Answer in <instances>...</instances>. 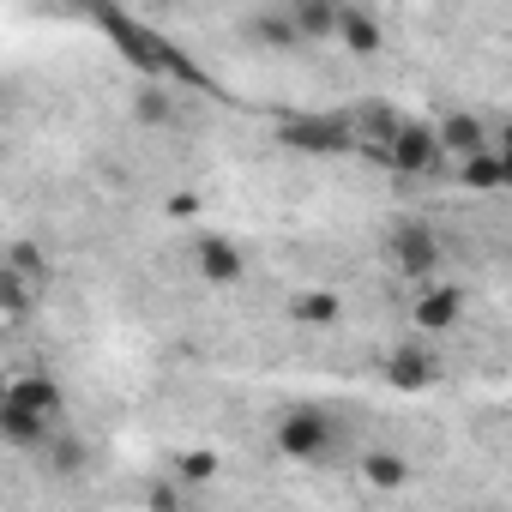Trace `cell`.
<instances>
[{"label":"cell","instance_id":"6da1fadb","mask_svg":"<svg viewBox=\"0 0 512 512\" xmlns=\"http://www.w3.org/2000/svg\"><path fill=\"white\" fill-rule=\"evenodd\" d=\"M332 416L326 410H314V404H296V410H284L278 416V452L284 458H296V464H308V458H326L332 452Z\"/></svg>","mask_w":512,"mask_h":512},{"label":"cell","instance_id":"7a4b0ae2","mask_svg":"<svg viewBox=\"0 0 512 512\" xmlns=\"http://www.w3.org/2000/svg\"><path fill=\"white\" fill-rule=\"evenodd\" d=\"M440 127L434 121H398V133H392V145L380 151L386 157V169L392 175H428L434 163H440Z\"/></svg>","mask_w":512,"mask_h":512},{"label":"cell","instance_id":"3957f363","mask_svg":"<svg viewBox=\"0 0 512 512\" xmlns=\"http://www.w3.org/2000/svg\"><path fill=\"white\" fill-rule=\"evenodd\" d=\"M386 260H392L404 278L428 284V278L440 272V241H434V229H428V223H398V229L386 235Z\"/></svg>","mask_w":512,"mask_h":512},{"label":"cell","instance_id":"277c9868","mask_svg":"<svg viewBox=\"0 0 512 512\" xmlns=\"http://www.w3.org/2000/svg\"><path fill=\"white\" fill-rule=\"evenodd\" d=\"M55 428H61V422H49L43 410H31V404H19V398H0V440H7L13 452H43Z\"/></svg>","mask_w":512,"mask_h":512},{"label":"cell","instance_id":"5b68a950","mask_svg":"<svg viewBox=\"0 0 512 512\" xmlns=\"http://www.w3.org/2000/svg\"><path fill=\"white\" fill-rule=\"evenodd\" d=\"M278 139L284 145H296V151H350L356 145V127L350 121H320V115H296V121H284L278 127Z\"/></svg>","mask_w":512,"mask_h":512},{"label":"cell","instance_id":"8992f818","mask_svg":"<svg viewBox=\"0 0 512 512\" xmlns=\"http://www.w3.org/2000/svg\"><path fill=\"white\" fill-rule=\"evenodd\" d=\"M193 272L205 278V284H241L247 278V253L229 241V235H199V247H193Z\"/></svg>","mask_w":512,"mask_h":512},{"label":"cell","instance_id":"52a82bcc","mask_svg":"<svg viewBox=\"0 0 512 512\" xmlns=\"http://www.w3.org/2000/svg\"><path fill=\"white\" fill-rule=\"evenodd\" d=\"M386 380H392L398 392H428V386L440 380V356H434L428 344H404V350L386 356Z\"/></svg>","mask_w":512,"mask_h":512},{"label":"cell","instance_id":"ba28073f","mask_svg":"<svg viewBox=\"0 0 512 512\" xmlns=\"http://www.w3.org/2000/svg\"><path fill=\"white\" fill-rule=\"evenodd\" d=\"M422 332H452L458 320H464V290L458 284H428L422 296H416V314H410Z\"/></svg>","mask_w":512,"mask_h":512},{"label":"cell","instance_id":"9c48e42d","mask_svg":"<svg viewBox=\"0 0 512 512\" xmlns=\"http://www.w3.org/2000/svg\"><path fill=\"white\" fill-rule=\"evenodd\" d=\"M338 43H344L350 55L374 61V55L386 49V31H380V19H374V13H362V7H344V13H338Z\"/></svg>","mask_w":512,"mask_h":512},{"label":"cell","instance_id":"30bf717a","mask_svg":"<svg viewBox=\"0 0 512 512\" xmlns=\"http://www.w3.org/2000/svg\"><path fill=\"white\" fill-rule=\"evenodd\" d=\"M290 320H296L302 332H332V326L344 320V296H338V290H308V296L290 302Z\"/></svg>","mask_w":512,"mask_h":512},{"label":"cell","instance_id":"8fae6325","mask_svg":"<svg viewBox=\"0 0 512 512\" xmlns=\"http://www.w3.org/2000/svg\"><path fill=\"white\" fill-rule=\"evenodd\" d=\"M7 398H19V404H31V410H43L49 422H61L67 416V392L49 380V374H19L13 386H7Z\"/></svg>","mask_w":512,"mask_h":512},{"label":"cell","instance_id":"7c38bea8","mask_svg":"<svg viewBox=\"0 0 512 512\" xmlns=\"http://www.w3.org/2000/svg\"><path fill=\"white\" fill-rule=\"evenodd\" d=\"M290 13H296V31L302 43H332L338 37V0H290Z\"/></svg>","mask_w":512,"mask_h":512},{"label":"cell","instance_id":"4fadbf2b","mask_svg":"<svg viewBox=\"0 0 512 512\" xmlns=\"http://www.w3.org/2000/svg\"><path fill=\"white\" fill-rule=\"evenodd\" d=\"M434 127H440V145H446L452 157H476V151H488V133H482V121H476V115H464V109L440 115Z\"/></svg>","mask_w":512,"mask_h":512},{"label":"cell","instance_id":"5bb4252c","mask_svg":"<svg viewBox=\"0 0 512 512\" xmlns=\"http://www.w3.org/2000/svg\"><path fill=\"white\" fill-rule=\"evenodd\" d=\"M133 121H139V127H157V133L175 127V103H169V91H163L157 79H145V85L133 91Z\"/></svg>","mask_w":512,"mask_h":512},{"label":"cell","instance_id":"9a60e30c","mask_svg":"<svg viewBox=\"0 0 512 512\" xmlns=\"http://www.w3.org/2000/svg\"><path fill=\"white\" fill-rule=\"evenodd\" d=\"M398 121H404V115H398V109H386V103H368V109H356V115H350V127H356V139H368L374 151H386V145H392V133H398Z\"/></svg>","mask_w":512,"mask_h":512},{"label":"cell","instance_id":"2e32d148","mask_svg":"<svg viewBox=\"0 0 512 512\" xmlns=\"http://www.w3.org/2000/svg\"><path fill=\"white\" fill-rule=\"evenodd\" d=\"M362 476H368V488H404V482H410V458L392 452V446H374V452L362 458Z\"/></svg>","mask_w":512,"mask_h":512},{"label":"cell","instance_id":"e0dca14e","mask_svg":"<svg viewBox=\"0 0 512 512\" xmlns=\"http://www.w3.org/2000/svg\"><path fill=\"white\" fill-rule=\"evenodd\" d=\"M247 37L260 43V49H296L302 43L296 13H260V19H247Z\"/></svg>","mask_w":512,"mask_h":512},{"label":"cell","instance_id":"ac0fdd59","mask_svg":"<svg viewBox=\"0 0 512 512\" xmlns=\"http://www.w3.org/2000/svg\"><path fill=\"white\" fill-rule=\"evenodd\" d=\"M458 181H464V187H476V193H494V187H506L500 151H476V157H458Z\"/></svg>","mask_w":512,"mask_h":512},{"label":"cell","instance_id":"d6986e66","mask_svg":"<svg viewBox=\"0 0 512 512\" xmlns=\"http://www.w3.org/2000/svg\"><path fill=\"white\" fill-rule=\"evenodd\" d=\"M7 272H19L25 284H49V253L37 241H13L7 247Z\"/></svg>","mask_w":512,"mask_h":512},{"label":"cell","instance_id":"ffe728a7","mask_svg":"<svg viewBox=\"0 0 512 512\" xmlns=\"http://www.w3.org/2000/svg\"><path fill=\"white\" fill-rule=\"evenodd\" d=\"M49 470L61 476V482H73L79 470H85V440H73V434H49Z\"/></svg>","mask_w":512,"mask_h":512},{"label":"cell","instance_id":"44dd1931","mask_svg":"<svg viewBox=\"0 0 512 512\" xmlns=\"http://www.w3.org/2000/svg\"><path fill=\"white\" fill-rule=\"evenodd\" d=\"M175 470H181L187 482H211V476H217V452H181Z\"/></svg>","mask_w":512,"mask_h":512},{"label":"cell","instance_id":"7402d4cb","mask_svg":"<svg viewBox=\"0 0 512 512\" xmlns=\"http://www.w3.org/2000/svg\"><path fill=\"white\" fill-rule=\"evenodd\" d=\"M145 500H151V506H163V512H169V506H181V488H151V494H145Z\"/></svg>","mask_w":512,"mask_h":512},{"label":"cell","instance_id":"603a6c76","mask_svg":"<svg viewBox=\"0 0 512 512\" xmlns=\"http://www.w3.org/2000/svg\"><path fill=\"white\" fill-rule=\"evenodd\" d=\"M500 169H506V187H512V151H500Z\"/></svg>","mask_w":512,"mask_h":512},{"label":"cell","instance_id":"cb8c5ba5","mask_svg":"<svg viewBox=\"0 0 512 512\" xmlns=\"http://www.w3.org/2000/svg\"><path fill=\"white\" fill-rule=\"evenodd\" d=\"M500 151H512V121H506V139H500Z\"/></svg>","mask_w":512,"mask_h":512},{"label":"cell","instance_id":"d4e9b609","mask_svg":"<svg viewBox=\"0 0 512 512\" xmlns=\"http://www.w3.org/2000/svg\"><path fill=\"white\" fill-rule=\"evenodd\" d=\"M157 7H169V0H157Z\"/></svg>","mask_w":512,"mask_h":512}]
</instances>
